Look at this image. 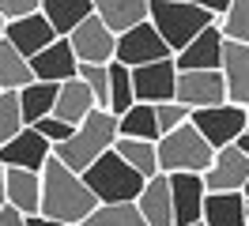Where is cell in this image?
I'll list each match as a JSON object with an SVG mask.
<instances>
[{
	"instance_id": "1",
	"label": "cell",
	"mask_w": 249,
	"mask_h": 226,
	"mask_svg": "<svg viewBox=\"0 0 249 226\" xmlns=\"http://www.w3.org/2000/svg\"><path fill=\"white\" fill-rule=\"evenodd\" d=\"M94 208H98V200L87 192L83 177L49 155V162L42 166V208H38V215L61 226H83V219Z\"/></svg>"
},
{
	"instance_id": "2",
	"label": "cell",
	"mask_w": 249,
	"mask_h": 226,
	"mask_svg": "<svg viewBox=\"0 0 249 226\" xmlns=\"http://www.w3.org/2000/svg\"><path fill=\"white\" fill-rule=\"evenodd\" d=\"M113 143H117V117L106 113V109H94L64 143L53 147V158L61 166H68L72 174H83V170H91L106 151H113Z\"/></svg>"
},
{
	"instance_id": "3",
	"label": "cell",
	"mask_w": 249,
	"mask_h": 226,
	"mask_svg": "<svg viewBox=\"0 0 249 226\" xmlns=\"http://www.w3.org/2000/svg\"><path fill=\"white\" fill-rule=\"evenodd\" d=\"M147 23L155 27L162 45L170 49V57L181 53L196 34H204L208 27H215V19L204 12L196 0H151V4H147Z\"/></svg>"
},
{
	"instance_id": "4",
	"label": "cell",
	"mask_w": 249,
	"mask_h": 226,
	"mask_svg": "<svg viewBox=\"0 0 249 226\" xmlns=\"http://www.w3.org/2000/svg\"><path fill=\"white\" fill-rule=\"evenodd\" d=\"M83 185H87V192L98 200V204H136L143 192V185L147 181L132 170V166H124L113 151H106L91 170H83L79 174Z\"/></svg>"
},
{
	"instance_id": "5",
	"label": "cell",
	"mask_w": 249,
	"mask_h": 226,
	"mask_svg": "<svg viewBox=\"0 0 249 226\" xmlns=\"http://www.w3.org/2000/svg\"><path fill=\"white\" fill-rule=\"evenodd\" d=\"M155 155H159V174H200V177L215 158V151L204 143V136L193 124H181L170 136H162L155 143Z\"/></svg>"
},
{
	"instance_id": "6",
	"label": "cell",
	"mask_w": 249,
	"mask_h": 226,
	"mask_svg": "<svg viewBox=\"0 0 249 226\" xmlns=\"http://www.w3.org/2000/svg\"><path fill=\"white\" fill-rule=\"evenodd\" d=\"M189 124L204 136V143L212 151H223L246 136V109L231 102L215 105V109H196V113H189Z\"/></svg>"
},
{
	"instance_id": "7",
	"label": "cell",
	"mask_w": 249,
	"mask_h": 226,
	"mask_svg": "<svg viewBox=\"0 0 249 226\" xmlns=\"http://www.w3.org/2000/svg\"><path fill=\"white\" fill-rule=\"evenodd\" d=\"M174 102L185 105L189 113L227 105V87H223V75H219V72H178Z\"/></svg>"
},
{
	"instance_id": "8",
	"label": "cell",
	"mask_w": 249,
	"mask_h": 226,
	"mask_svg": "<svg viewBox=\"0 0 249 226\" xmlns=\"http://www.w3.org/2000/svg\"><path fill=\"white\" fill-rule=\"evenodd\" d=\"M113 60L132 72V68L155 64V60H170V49L162 45V38L155 34L151 23H140V27H132L128 34L117 38V45H113Z\"/></svg>"
},
{
	"instance_id": "9",
	"label": "cell",
	"mask_w": 249,
	"mask_h": 226,
	"mask_svg": "<svg viewBox=\"0 0 249 226\" xmlns=\"http://www.w3.org/2000/svg\"><path fill=\"white\" fill-rule=\"evenodd\" d=\"M174 87H178V68L170 60H155V64H143L132 68V94L143 105H166L174 102Z\"/></svg>"
},
{
	"instance_id": "10",
	"label": "cell",
	"mask_w": 249,
	"mask_h": 226,
	"mask_svg": "<svg viewBox=\"0 0 249 226\" xmlns=\"http://www.w3.org/2000/svg\"><path fill=\"white\" fill-rule=\"evenodd\" d=\"M68 45H72V53H76L79 64H109V60H113L117 38L102 27L98 15H87V19L68 34Z\"/></svg>"
},
{
	"instance_id": "11",
	"label": "cell",
	"mask_w": 249,
	"mask_h": 226,
	"mask_svg": "<svg viewBox=\"0 0 249 226\" xmlns=\"http://www.w3.org/2000/svg\"><path fill=\"white\" fill-rule=\"evenodd\" d=\"M249 185V158L242 155V147H223L215 151V158L204 174V189L208 192H242Z\"/></svg>"
},
{
	"instance_id": "12",
	"label": "cell",
	"mask_w": 249,
	"mask_h": 226,
	"mask_svg": "<svg viewBox=\"0 0 249 226\" xmlns=\"http://www.w3.org/2000/svg\"><path fill=\"white\" fill-rule=\"evenodd\" d=\"M174 200V226H193L204 219V177L200 174H166Z\"/></svg>"
},
{
	"instance_id": "13",
	"label": "cell",
	"mask_w": 249,
	"mask_h": 226,
	"mask_svg": "<svg viewBox=\"0 0 249 226\" xmlns=\"http://www.w3.org/2000/svg\"><path fill=\"white\" fill-rule=\"evenodd\" d=\"M49 147L42 136L34 132V128H23L19 136H12L4 147H0V166L4 170H31V174H42V166L49 162Z\"/></svg>"
},
{
	"instance_id": "14",
	"label": "cell",
	"mask_w": 249,
	"mask_h": 226,
	"mask_svg": "<svg viewBox=\"0 0 249 226\" xmlns=\"http://www.w3.org/2000/svg\"><path fill=\"white\" fill-rule=\"evenodd\" d=\"M31 75H34V83H53V87L76 79L79 60H76V53H72L68 38H57L49 49H42L38 57H31Z\"/></svg>"
},
{
	"instance_id": "15",
	"label": "cell",
	"mask_w": 249,
	"mask_h": 226,
	"mask_svg": "<svg viewBox=\"0 0 249 226\" xmlns=\"http://www.w3.org/2000/svg\"><path fill=\"white\" fill-rule=\"evenodd\" d=\"M4 42L12 45L23 60H31V57H38L42 49H49V45L57 42V34H53V27L46 23L42 8H38L34 15L19 19V23H8V27H4Z\"/></svg>"
},
{
	"instance_id": "16",
	"label": "cell",
	"mask_w": 249,
	"mask_h": 226,
	"mask_svg": "<svg viewBox=\"0 0 249 226\" xmlns=\"http://www.w3.org/2000/svg\"><path fill=\"white\" fill-rule=\"evenodd\" d=\"M219 64H223V34H219V27H208L181 53H174L178 72H219Z\"/></svg>"
},
{
	"instance_id": "17",
	"label": "cell",
	"mask_w": 249,
	"mask_h": 226,
	"mask_svg": "<svg viewBox=\"0 0 249 226\" xmlns=\"http://www.w3.org/2000/svg\"><path fill=\"white\" fill-rule=\"evenodd\" d=\"M219 75H223V87H227V102L246 109V105H249V45L223 42V64H219Z\"/></svg>"
},
{
	"instance_id": "18",
	"label": "cell",
	"mask_w": 249,
	"mask_h": 226,
	"mask_svg": "<svg viewBox=\"0 0 249 226\" xmlns=\"http://www.w3.org/2000/svg\"><path fill=\"white\" fill-rule=\"evenodd\" d=\"M4 196H8V208H16L23 219H34L42 208V174L4 170Z\"/></svg>"
},
{
	"instance_id": "19",
	"label": "cell",
	"mask_w": 249,
	"mask_h": 226,
	"mask_svg": "<svg viewBox=\"0 0 249 226\" xmlns=\"http://www.w3.org/2000/svg\"><path fill=\"white\" fill-rule=\"evenodd\" d=\"M147 4L151 0H94V15L102 19V27L113 38H121L132 27L147 23Z\"/></svg>"
},
{
	"instance_id": "20",
	"label": "cell",
	"mask_w": 249,
	"mask_h": 226,
	"mask_svg": "<svg viewBox=\"0 0 249 226\" xmlns=\"http://www.w3.org/2000/svg\"><path fill=\"white\" fill-rule=\"evenodd\" d=\"M94 109H98V105H94L91 90L83 87V83H79V75H76V79H68V83L57 87V102H53V113H49V117L64 121L68 128H79Z\"/></svg>"
},
{
	"instance_id": "21",
	"label": "cell",
	"mask_w": 249,
	"mask_h": 226,
	"mask_svg": "<svg viewBox=\"0 0 249 226\" xmlns=\"http://www.w3.org/2000/svg\"><path fill=\"white\" fill-rule=\"evenodd\" d=\"M136 211L147 226H174V200H170V181L166 174H155V177L143 185L140 200H136Z\"/></svg>"
},
{
	"instance_id": "22",
	"label": "cell",
	"mask_w": 249,
	"mask_h": 226,
	"mask_svg": "<svg viewBox=\"0 0 249 226\" xmlns=\"http://www.w3.org/2000/svg\"><path fill=\"white\" fill-rule=\"evenodd\" d=\"M42 15L57 38H68L87 15H94V0H42Z\"/></svg>"
},
{
	"instance_id": "23",
	"label": "cell",
	"mask_w": 249,
	"mask_h": 226,
	"mask_svg": "<svg viewBox=\"0 0 249 226\" xmlns=\"http://www.w3.org/2000/svg\"><path fill=\"white\" fill-rule=\"evenodd\" d=\"M204 226H246L242 192H208L204 196Z\"/></svg>"
},
{
	"instance_id": "24",
	"label": "cell",
	"mask_w": 249,
	"mask_h": 226,
	"mask_svg": "<svg viewBox=\"0 0 249 226\" xmlns=\"http://www.w3.org/2000/svg\"><path fill=\"white\" fill-rule=\"evenodd\" d=\"M113 155L121 158L124 166H132L143 181H151L159 174V155H155V143H143V139H121L113 143Z\"/></svg>"
},
{
	"instance_id": "25",
	"label": "cell",
	"mask_w": 249,
	"mask_h": 226,
	"mask_svg": "<svg viewBox=\"0 0 249 226\" xmlns=\"http://www.w3.org/2000/svg\"><path fill=\"white\" fill-rule=\"evenodd\" d=\"M117 136L121 139H143V143H159V124H155V105L136 102L124 117H117Z\"/></svg>"
},
{
	"instance_id": "26",
	"label": "cell",
	"mask_w": 249,
	"mask_h": 226,
	"mask_svg": "<svg viewBox=\"0 0 249 226\" xmlns=\"http://www.w3.org/2000/svg\"><path fill=\"white\" fill-rule=\"evenodd\" d=\"M53 102H57V87L53 83H31V87L19 90V109H23V124L31 128L42 117L53 113Z\"/></svg>"
},
{
	"instance_id": "27",
	"label": "cell",
	"mask_w": 249,
	"mask_h": 226,
	"mask_svg": "<svg viewBox=\"0 0 249 226\" xmlns=\"http://www.w3.org/2000/svg\"><path fill=\"white\" fill-rule=\"evenodd\" d=\"M34 83V75H31V60H23L12 49V45L0 38V90H23V87H31Z\"/></svg>"
},
{
	"instance_id": "28",
	"label": "cell",
	"mask_w": 249,
	"mask_h": 226,
	"mask_svg": "<svg viewBox=\"0 0 249 226\" xmlns=\"http://www.w3.org/2000/svg\"><path fill=\"white\" fill-rule=\"evenodd\" d=\"M132 105H136V94H132V72H128L124 64H117V60H109V98H106V113L124 117Z\"/></svg>"
},
{
	"instance_id": "29",
	"label": "cell",
	"mask_w": 249,
	"mask_h": 226,
	"mask_svg": "<svg viewBox=\"0 0 249 226\" xmlns=\"http://www.w3.org/2000/svg\"><path fill=\"white\" fill-rule=\"evenodd\" d=\"M83 226H147V223L140 219L136 204H98L83 219Z\"/></svg>"
},
{
	"instance_id": "30",
	"label": "cell",
	"mask_w": 249,
	"mask_h": 226,
	"mask_svg": "<svg viewBox=\"0 0 249 226\" xmlns=\"http://www.w3.org/2000/svg\"><path fill=\"white\" fill-rule=\"evenodd\" d=\"M223 42H234V45H249V0H231L227 15L215 23Z\"/></svg>"
},
{
	"instance_id": "31",
	"label": "cell",
	"mask_w": 249,
	"mask_h": 226,
	"mask_svg": "<svg viewBox=\"0 0 249 226\" xmlns=\"http://www.w3.org/2000/svg\"><path fill=\"white\" fill-rule=\"evenodd\" d=\"M23 128H27V124H23L19 94H16V90H0V147H4L12 136H19Z\"/></svg>"
},
{
	"instance_id": "32",
	"label": "cell",
	"mask_w": 249,
	"mask_h": 226,
	"mask_svg": "<svg viewBox=\"0 0 249 226\" xmlns=\"http://www.w3.org/2000/svg\"><path fill=\"white\" fill-rule=\"evenodd\" d=\"M79 83L91 90V98L98 109H106L109 98V64H79Z\"/></svg>"
},
{
	"instance_id": "33",
	"label": "cell",
	"mask_w": 249,
	"mask_h": 226,
	"mask_svg": "<svg viewBox=\"0 0 249 226\" xmlns=\"http://www.w3.org/2000/svg\"><path fill=\"white\" fill-rule=\"evenodd\" d=\"M155 124H159V139H162V136H170L174 128L189 124V109H185V105H178V102L155 105Z\"/></svg>"
},
{
	"instance_id": "34",
	"label": "cell",
	"mask_w": 249,
	"mask_h": 226,
	"mask_svg": "<svg viewBox=\"0 0 249 226\" xmlns=\"http://www.w3.org/2000/svg\"><path fill=\"white\" fill-rule=\"evenodd\" d=\"M31 128H34L38 136H42V139H46L49 147H57V143H64L68 136L76 132V128H68V124H64V121H57V117H42L38 124H31Z\"/></svg>"
},
{
	"instance_id": "35",
	"label": "cell",
	"mask_w": 249,
	"mask_h": 226,
	"mask_svg": "<svg viewBox=\"0 0 249 226\" xmlns=\"http://www.w3.org/2000/svg\"><path fill=\"white\" fill-rule=\"evenodd\" d=\"M42 8V0H0V19L4 23H19Z\"/></svg>"
},
{
	"instance_id": "36",
	"label": "cell",
	"mask_w": 249,
	"mask_h": 226,
	"mask_svg": "<svg viewBox=\"0 0 249 226\" xmlns=\"http://www.w3.org/2000/svg\"><path fill=\"white\" fill-rule=\"evenodd\" d=\"M0 226H27V219H23L16 208H4L0 211Z\"/></svg>"
},
{
	"instance_id": "37",
	"label": "cell",
	"mask_w": 249,
	"mask_h": 226,
	"mask_svg": "<svg viewBox=\"0 0 249 226\" xmlns=\"http://www.w3.org/2000/svg\"><path fill=\"white\" fill-rule=\"evenodd\" d=\"M27 226H61V223H49V219H42V215H34V219H27Z\"/></svg>"
},
{
	"instance_id": "38",
	"label": "cell",
	"mask_w": 249,
	"mask_h": 226,
	"mask_svg": "<svg viewBox=\"0 0 249 226\" xmlns=\"http://www.w3.org/2000/svg\"><path fill=\"white\" fill-rule=\"evenodd\" d=\"M8 208V196H4V166H0V211Z\"/></svg>"
},
{
	"instance_id": "39",
	"label": "cell",
	"mask_w": 249,
	"mask_h": 226,
	"mask_svg": "<svg viewBox=\"0 0 249 226\" xmlns=\"http://www.w3.org/2000/svg\"><path fill=\"white\" fill-rule=\"evenodd\" d=\"M242 200H246V226H249V185L242 189Z\"/></svg>"
},
{
	"instance_id": "40",
	"label": "cell",
	"mask_w": 249,
	"mask_h": 226,
	"mask_svg": "<svg viewBox=\"0 0 249 226\" xmlns=\"http://www.w3.org/2000/svg\"><path fill=\"white\" fill-rule=\"evenodd\" d=\"M238 147H242V155L249 158V136H242V139H238Z\"/></svg>"
},
{
	"instance_id": "41",
	"label": "cell",
	"mask_w": 249,
	"mask_h": 226,
	"mask_svg": "<svg viewBox=\"0 0 249 226\" xmlns=\"http://www.w3.org/2000/svg\"><path fill=\"white\" fill-rule=\"evenodd\" d=\"M246 136H249V105H246Z\"/></svg>"
},
{
	"instance_id": "42",
	"label": "cell",
	"mask_w": 249,
	"mask_h": 226,
	"mask_svg": "<svg viewBox=\"0 0 249 226\" xmlns=\"http://www.w3.org/2000/svg\"><path fill=\"white\" fill-rule=\"evenodd\" d=\"M4 27H8V23H4V19H0V38H4Z\"/></svg>"
},
{
	"instance_id": "43",
	"label": "cell",
	"mask_w": 249,
	"mask_h": 226,
	"mask_svg": "<svg viewBox=\"0 0 249 226\" xmlns=\"http://www.w3.org/2000/svg\"><path fill=\"white\" fill-rule=\"evenodd\" d=\"M193 226H204V219H200V223H193Z\"/></svg>"
}]
</instances>
